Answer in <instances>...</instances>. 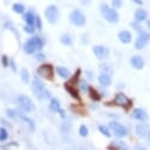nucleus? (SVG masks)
<instances>
[{"mask_svg":"<svg viewBox=\"0 0 150 150\" xmlns=\"http://www.w3.org/2000/svg\"><path fill=\"white\" fill-rule=\"evenodd\" d=\"M45 45V42L42 37L39 35H33L31 38H28L24 45H23V50L26 54H32V53H35L38 51H42V49L44 47Z\"/></svg>","mask_w":150,"mask_h":150,"instance_id":"f257e3e1","label":"nucleus"},{"mask_svg":"<svg viewBox=\"0 0 150 150\" xmlns=\"http://www.w3.org/2000/svg\"><path fill=\"white\" fill-rule=\"evenodd\" d=\"M32 92L34 93V96L43 100V99H46V98H52L51 97V92L46 89L44 82L40 79L39 76H34L33 79H32Z\"/></svg>","mask_w":150,"mask_h":150,"instance_id":"f03ea898","label":"nucleus"},{"mask_svg":"<svg viewBox=\"0 0 150 150\" xmlns=\"http://www.w3.org/2000/svg\"><path fill=\"white\" fill-rule=\"evenodd\" d=\"M99 12H100L102 17L110 24H116L120 21V14H118L117 10L112 8L106 3H102L99 5Z\"/></svg>","mask_w":150,"mask_h":150,"instance_id":"7ed1b4c3","label":"nucleus"},{"mask_svg":"<svg viewBox=\"0 0 150 150\" xmlns=\"http://www.w3.org/2000/svg\"><path fill=\"white\" fill-rule=\"evenodd\" d=\"M69 20L72 25L77 26V27H83L86 24V17L81 10H73L69 14Z\"/></svg>","mask_w":150,"mask_h":150,"instance_id":"20e7f679","label":"nucleus"},{"mask_svg":"<svg viewBox=\"0 0 150 150\" xmlns=\"http://www.w3.org/2000/svg\"><path fill=\"white\" fill-rule=\"evenodd\" d=\"M44 16H45V19L47 20V23L53 25V24L58 23L60 13H59V10L56 5H49L44 11Z\"/></svg>","mask_w":150,"mask_h":150,"instance_id":"39448f33","label":"nucleus"},{"mask_svg":"<svg viewBox=\"0 0 150 150\" xmlns=\"http://www.w3.org/2000/svg\"><path fill=\"white\" fill-rule=\"evenodd\" d=\"M17 103L24 112H31L34 109V104H33L32 99L26 95H19L17 97Z\"/></svg>","mask_w":150,"mask_h":150,"instance_id":"423d86ee","label":"nucleus"},{"mask_svg":"<svg viewBox=\"0 0 150 150\" xmlns=\"http://www.w3.org/2000/svg\"><path fill=\"white\" fill-rule=\"evenodd\" d=\"M37 73L40 78H45V79H49V81H52L53 79V76H54V69L51 64H43L40 65L38 69H37Z\"/></svg>","mask_w":150,"mask_h":150,"instance_id":"0eeeda50","label":"nucleus"},{"mask_svg":"<svg viewBox=\"0 0 150 150\" xmlns=\"http://www.w3.org/2000/svg\"><path fill=\"white\" fill-rule=\"evenodd\" d=\"M109 127H110V130L112 131V134H114L116 137H118V138H123V137H125L128 135V129L123 124H121V123H118L116 121H111Z\"/></svg>","mask_w":150,"mask_h":150,"instance_id":"6e6552de","label":"nucleus"},{"mask_svg":"<svg viewBox=\"0 0 150 150\" xmlns=\"http://www.w3.org/2000/svg\"><path fill=\"white\" fill-rule=\"evenodd\" d=\"M112 103H114V105H116V106L123 108L124 110H128V109L132 105V102H131L123 92H118V93L115 96V98H114V100H112Z\"/></svg>","mask_w":150,"mask_h":150,"instance_id":"1a4fd4ad","label":"nucleus"},{"mask_svg":"<svg viewBox=\"0 0 150 150\" xmlns=\"http://www.w3.org/2000/svg\"><path fill=\"white\" fill-rule=\"evenodd\" d=\"M150 42V33L149 32H145V31H142L138 33V37L135 42V49L136 50H143L148 43Z\"/></svg>","mask_w":150,"mask_h":150,"instance_id":"9d476101","label":"nucleus"},{"mask_svg":"<svg viewBox=\"0 0 150 150\" xmlns=\"http://www.w3.org/2000/svg\"><path fill=\"white\" fill-rule=\"evenodd\" d=\"M92 52L96 56V58L99 59V60L108 59V57L110 54V50L106 46H104V45H95L92 47Z\"/></svg>","mask_w":150,"mask_h":150,"instance_id":"9b49d317","label":"nucleus"},{"mask_svg":"<svg viewBox=\"0 0 150 150\" xmlns=\"http://www.w3.org/2000/svg\"><path fill=\"white\" fill-rule=\"evenodd\" d=\"M131 117L138 122H144L148 120V114L146 111L142 108H135L132 111H131Z\"/></svg>","mask_w":150,"mask_h":150,"instance_id":"f8f14e48","label":"nucleus"},{"mask_svg":"<svg viewBox=\"0 0 150 150\" xmlns=\"http://www.w3.org/2000/svg\"><path fill=\"white\" fill-rule=\"evenodd\" d=\"M64 89L66 90V92L76 100H81V96H79V91L77 90V88H74V84L71 82H67L64 84Z\"/></svg>","mask_w":150,"mask_h":150,"instance_id":"ddd939ff","label":"nucleus"},{"mask_svg":"<svg viewBox=\"0 0 150 150\" xmlns=\"http://www.w3.org/2000/svg\"><path fill=\"white\" fill-rule=\"evenodd\" d=\"M144 58L142 56H138V54H135L130 58V65L135 69V70H142L144 67Z\"/></svg>","mask_w":150,"mask_h":150,"instance_id":"4468645a","label":"nucleus"},{"mask_svg":"<svg viewBox=\"0 0 150 150\" xmlns=\"http://www.w3.org/2000/svg\"><path fill=\"white\" fill-rule=\"evenodd\" d=\"M135 130H136V135L138 136V137H141V138H146V136H148V132H149V127H148V124H145V123H143V122H139L137 125H136V128H135Z\"/></svg>","mask_w":150,"mask_h":150,"instance_id":"2eb2a0df","label":"nucleus"},{"mask_svg":"<svg viewBox=\"0 0 150 150\" xmlns=\"http://www.w3.org/2000/svg\"><path fill=\"white\" fill-rule=\"evenodd\" d=\"M98 83L99 85H102L103 88H108L111 85L112 83V78H111V74L105 73V72H100L99 76H98Z\"/></svg>","mask_w":150,"mask_h":150,"instance_id":"dca6fc26","label":"nucleus"},{"mask_svg":"<svg viewBox=\"0 0 150 150\" xmlns=\"http://www.w3.org/2000/svg\"><path fill=\"white\" fill-rule=\"evenodd\" d=\"M118 40L122 44H130L132 40V34L128 30H122L118 32Z\"/></svg>","mask_w":150,"mask_h":150,"instance_id":"f3484780","label":"nucleus"},{"mask_svg":"<svg viewBox=\"0 0 150 150\" xmlns=\"http://www.w3.org/2000/svg\"><path fill=\"white\" fill-rule=\"evenodd\" d=\"M134 19H135V21H137V23L146 21V20H148V12H146V10H144V8H142V7L137 8V10L135 11V13H134Z\"/></svg>","mask_w":150,"mask_h":150,"instance_id":"a211bd4d","label":"nucleus"},{"mask_svg":"<svg viewBox=\"0 0 150 150\" xmlns=\"http://www.w3.org/2000/svg\"><path fill=\"white\" fill-rule=\"evenodd\" d=\"M56 72H57V74H58V76H59L62 79L67 81V79L71 78V72H70V70H69L67 67H65V66H57V67H56Z\"/></svg>","mask_w":150,"mask_h":150,"instance_id":"6ab92c4d","label":"nucleus"},{"mask_svg":"<svg viewBox=\"0 0 150 150\" xmlns=\"http://www.w3.org/2000/svg\"><path fill=\"white\" fill-rule=\"evenodd\" d=\"M34 19H35V13L33 10H28L23 14V20L27 25H33L34 26Z\"/></svg>","mask_w":150,"mask_h":150,"instance_id":"aec40b11","label":"nucleus"},{"mask_svg":"<svg viewBox=\"0 0 150 150\" xmlns=\"http://www.w3.org/2000/svg\"><path fill=\"white\" fill-rule=\"evenodd\" d=\"M49 109H50V111H51V112H54V114H58L59 110L62 109V108H60V102H59V99H57V98L52 97V98L50 99Z\"/></svg>","mask_w":150,"mask_h":150,"instance_id":"412c9836","label":"nucleus"},{"mask_svg":"<svg viewBox=\"0 0 150 150\" xmlns=\"http://www.w3.org/2000/svg\"><path fill=\"white\" fill-rule=\"evenodd\" d=\"M17 114H18V118H20V120H23L24 122H26V124L30 127V129L33 131L34 129H35V127H34V122H33V120H31L30 117H27L24 112H21V111H17Z\"/></svg>","mask_w":150,"mask_h":150,"instance_id":"4be33fe9","label":"nucleus"},{"mask_svg":"<svg viewBox=\"0 0 150 150\" xmlns=\"http://www.w3.org/2000/svg\"><path fill=\"white\" fill-rule=\"evenodd\" d=\"M12 11L16 14H24L26 12V8H25L24 4H21V3H14L12 5Z\"/></svg>","mask_w":150,"mask_h":150,"instance_id":"5701e85b","label":"nucleus"},{"mask_svg":"<svg viewBox=\"0 0 150 150\" xmlns=\"http://www.w3.org/2000/svg\"><path fill=\"white\" fill-rule=\"evenodd\" d=\"M89 96H90V98L93 100V102H99L100 99H102V95L96 90V89H93V88H91L90 86V89H89Z\"/></svg>","mask_w":150,"mask_h":150,"instance_id":"b1692460","label":"nucleus"},{"mask_svg":"<svg viewBox=\"0 0 150 150\" xmlns=\"http://www.w3.org/2000/svg\"><path fill=\"white\" fill-rule=\"evenodd\" d=\"M59 42H60V44H63L65 46H71L72 45V38L70 37V34H67V33H64V34L60 35Z\"/></svg>","mask_w":150,"mask_h":150,"instance_id":"393cba45","label":"nucleus"},{"mask_svg":"<svg viewBox=\"0 0 150 150\" xmlns=\"http://www.w3.org/2000/svg\"><path fill=\"white\" fill-rule=\"evenodd\" d=\"M20 79L24 84H27L31 81V76H30V72L27 69H21L20 71Z\"/></svg>","mask_w":150,"mask_h":150,"instance_id":"a878e982","label":"nucleus"},{"mask_svg":"<svg viewBox=\"0 0 150 150\" xmlns=\"http://www.w3.org/2000/svg\"><path fill=\"white\" fill-rule=\"evenodd\" d=\"M77 85H78V89H79L82 92H85V93H88V92H89L90 86H89V84H88L86 79H81V81L77 83Z\"/></svg>","mask_w":150,"mask_h":150,"instance_id":"bb28decb","label":"nucleus"},{"mask_svg":"<svg viewBox=\"0 0 150 150\" xmlns=\"http://www.w3.org/2000/svg\"><path fill=\"white\" fill-rule=\"evenodd\" d=\"M98 131H99L103 136H105V137H108V138L111 137V131H110V129H109L106 125H103V124L98 125Z\"/></svg>","mask_w":150,"mask_h":150,"instance_id":"cd10ccee","label":"nucleus"},{"mask_svg":"<svg viewBox=\"0 0 150 150\" xmlns=\"http://www.w3.org/2000/svg\"><path fill=\"white\" fill-rule=\"evenodd\" d=\"M60 129H62V131H63L64 134H69V132H70V130H71V122H70V121L64 120V122H63V124H62Z\"/></svg>","mask_w":150,"mask_h":150,"instance_id":"c85d7f7f","label":"nucleus"},{"mask_svg":"<svg viewBox=\"0 0 150 150\" xmlns=\"http://www.w3.org/2000/svg\"><path fill=\"white\" fill-rule=\"evenodd\" d=\"M99 69H100V72H105V73H109V74L114 73V69H112L109 64H102L99 66Z\"/></svg>","mask_w":150,"mask_h":150,"instance_id":"c756f323","label":"nucleus"},{"mask_svg":"<svg viewBox=\"0 0 150 150\" xmlns=\"http://www.w3.org/2000/svg\"><path fill=\"white\" fill-rule=\"evenodd\" d=\"M78 132H79V136H81V137H88V135H89V128H88V125L82 124V125L79 127Z\"/></svg>","mask_w":150,"mask_h":150,"instance_id":"7c9ffc66","label":"nucleus"},{"mask_svg":"<svg viewBox=\"0 0 150 150\" xmlns=\"http://www.w3.org/2000/svg\"><path fill=\"white\" fill-rule=\"evenodd\" d=\"M8 139V131L5 128H0V142H5Z\"/></svg>","mask_w":150,"mask_h":150,"instance_id":"2f4dec72","label":"nucleus"},{"mask_svg":"<svg viewBox=\"0 0 150 150\" xmlns=\"http://www.w3.org/2000/svg\"><path fill=\"white\" fill-rule=\"evenodd\" d=\"M112 145L116 146L118 150H124V149H128L127 144H125L123 141H114V142H112Z\"/></svg>","mask_w":150,"mask_h":150,"instance_id":"473e14b6","label":"nucleus"},{"mask_svg":"<svg viewBox=\"0 0 150 150\" xmlns=\"http://www.w3.org/2000/svg\"><path fill=\"white\" fill-rule=\"evenodd\" d=\"M123 6V0H111V7L115 10H120Z\"/></svg>","mask_w":150,"mask_h":150,"instance_id":"72a5a7b5","label":"nucleus"},{"mask_svg":"<svg viewBox=\"0 0 150 150\" xmlns=\"http://www.w3.org/2000/svg\"><path fill=\"white\" fill-rule=\"evenodd\" d=\"M34 27L37 30H42L43 24H42V19L39 17V14H35V19H34Z\"/></svg>","mask_w":150,"mask_h":150,"instance_id":"f704fd0d","label":"nucleus"},{"mask_svg":"<svg viewBox=\"0 0 150 150\" xmlns=\"http://www.w3.org/2000/svg\"><path fill=\"white\" fill-rule=\"evenodd\" d=\"M34 58H35V60H38V62H45V60H46V56H45V54H44L42 51L35 52Z\"/></svg>","mask_w":150,"mask_h":150,"instance_id":"c9c22d12","label":"nucleus"},{"mask_svg":"<svg viewBox=\"0 0 150 150\" xmlns=\"http://www.w3.org/2000/svg\"><path fill=\"white\" fill-rule=\"evenodd\" d=\"M6 115L10 118H18V114H17V110L14 109H7L6 110Z\"/></svg>","mask_w":150,"mask_h":150,"instance_id":"e433bc0d","label":"nucleus"},{"mask_svg":"<svg viewBox=\"0 0 150 150\" xmlns=\"http://www.w3.org/2000/svg\"><path fill=\"white\" fill-rule=\"evenodd\" d=\"M24 32H26V33H28V34H33V33L35 32V27H34L33 25H27V24H25V25H24Z\"/></svg>","mask_w":150,"mask_h":150,"instance_id":"4c0bfd02","label":"nucleus"},{"mask_svg":"<svg viewBox=\"0 0 150 150\" xmlns=\"http://www.w3.org/2000/svg\"><path fill=\"white\" fill-rule=\"evenodd\" d=\"M130 26H131V27H134V30H135V31H137L138 33L143 31V30H142V26H141V23H137V21H135V20L130 23Z\"/></svg>","mask_w":150,"mask_h":150,"instance_id":"58836bf2","label":"nucleus"},{"mask_svg":"<svg viewBox=\"0 0 150 150\" xmlns=\"http://www.w3.org/2000/svg\"><path fill=\"white\" fill-rule=\"evenodd\" d=\"M1 64H3L4 67H8L10 66V59H8V57L6 54H4L1 57Z\"/></svg>","mask_w":150,"mask_h":150,"instance_id":"ea45409f","label":"nucleus"},{"mask_svg":"<svg viewBox=\"0 0 150 150\" xmlns=\"http://www.w3.org/2000/svg\"><path fill=\"white\" fill-rule=\"evenodd\" d=\"M85 74H86V78H88L89 81H92V79H93V72H92V71L86 70V71H85Z\"/></svg>","mask_w":150,"mask_h":150,"instance_id":"a19ab883","label":"nucleus"},{"mask_svg":"<svg viewBox=\"0 0 150 150\" xmlns=\"http://www.w3.org/2000/svg\"><path fill=\"white\" fill-rule=\"evenodd\" d=\"M58 114H59V116H60V118H62V120H66V112H65V110L60 109Z\"/></svg>","mask_w":150,"mask_h":150,"instance_id":"79ce46f5","label":"nucleus"},{"mask_svg":"<svg viewBox=\"0 0 150 150\" xmlns=\"http://www.w3.org/2000/svg\"><path fill=\"white\" fill-rule=\"evenodd\" d=\"M8 67H11L12 69V71H17V69H16V63H14V60H10V66Z\"/></svg>","mask_w":150,"mask_h":150,"instance_id":"37998d69","label":"nucleus"},{"mask_svg":"<svg viewBox=\"0 0 150 150\" xmlns=\"http://www.w3.org/2000/svg\"><path fill=\"white\" fill-rule=\"evenodd\" d=\"M79 1H81V4L84 5V6H88V5L91 4V0H79Z\"/></svg>","mask_w":150,"mask_h":150,"instance_id":"c03bdc74","label":"nucleus"},{"mask_svg":"<svg viewBox=\"0 0 150 150\" xmlns=\"http://www.w3.org/2000/svg\"><path fill=\"white\" fill-rule=\"evenodd\" d=\"M135 150H148L145 146H143V145H136L135 146Z\"/></svg>","mask_w":150,"mask_h":150,"instance_id":"a18cd8bd","label":"nucleus"},{"mask_svg":"<svg viewBox=\"0 0 150 150\" xmlns=\"http://www.w3.org/2000/svg\"><path fill=\"white\" fill-rule=\"evenodd\" d=\"M132 1L137 5H143V0H132Z\"/></svg>","mask_w":150,"mask_h":150,"instance_id":"49530a36","label":"nucleus"},{"mask_svg":"<svg viewBox=\"0 0 150 150\" xmlns=\"http://www.w3.org/2000/svg\"><path fill=\"white\" fill-rule=\"evenodd\" d=\"M146 141H148V144L150 145V130H149V132H148V136H146Z\"/></svg>","mask_w":150,"mask_h":150,"instance_id":"de8ad7c7","label":"nucleus"},{"mask_svg":"<svg viewBox=\"0 0 150 150\" xmlns=\"http://www.w3.org/2000/svg\"><path fill=\"white\" fill-rule=\"evenodd\" d=\"M146 27H148V30L150 31V19L146 20Z\"/></svg>","mask_w":150,"mask_h":150,"instance_id":"09e8293b","label":"nucleus"},{"mask_svg":"<svg viewBox=\"0 0 150 150\" xmlns=\"http://www.w3.org/2000/svg\"><path fill=\"white\" fill-rule=\"evenodd\" d=\"M124 150H128V149H124Z\"/></svg>","mask_w":150,"mask_h":150,"instance_id":"8fccbe9b","label":"nucleus"}]
</instances>
